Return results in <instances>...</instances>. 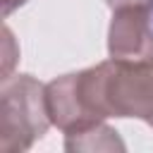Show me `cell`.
Listing matches in <instances>:
<instances>
[{"label":"cell","instance_id":"1","mask_svg":"<svg viewBox=\"0 0 153 153\" xmlns=\"http://www.w3.org/2000/svg\"><path fill=\"white\" fill-rule=\"evenodd\" d=\"M76 84L96 120L134 117L153 127V62H122L110 57L76 72Z\"/></svg>","mask_w":153,"mask_h":153},{"label":"cell","instance_id":"2","mask_svg":"<svg viewBox=\"0 0 153 153\" xmlns=\"http://www.w3.org/2000/svg\"><path fill=\"white\" fill-rule=\"evenodd\" d=\"M45 86L31 74L2 79L0 88V151H29L50 127Z\"/></svg>","mask_w":153,"mask_h":153},{"label":"cell","instance_id":"3","mask_svg":"<svg viewBox=\"0 0 153 153\" xmlns=\"http://www.w3.org/2000/svg\"><path fill=\"white\" fill-rule=\"evenodd\" d=\"M108 55L122 62H153V10H112Z\"/></svg>","mask_w":153,"mask_h":153},{"label":"cell","instance_id":"4","mask_svg":"<svg viewBox=\"0 0 153 153\" xmlns=\"http://www.w3.org/2000/svg\"><path fill=\"white\" fill-rule=\"evenodd\" d=\"M45 108H48V117H50L53 127H57L65 134H76V131H84L100 122L88 112V108L81 98V91L76 84V72L62 74V76L53 79L50 84H45Z\"/></svg>","mask_w":153,"mask_h":153},{"label":"cell","instance_id":"5","mask_svg":"<svg viewBox=\"0 0 153 153\" xmlns=\"http://www.w3.org/2000/svg\"><path fill=\"white\" fill-rule=\"evenodd\" d=\"M65 148L67 151H124V141L117 136L112 127L105 122H98L84 131L76 134H65Z\"/></svg>","mask_w":153,"mask_h":153},{"label":"cell","instance_id":"6","mask_svg":"<svg viewBox=\"0 0 153 153\" xmlns=\"http://www.w3.org/2000/svg\"><path fill=\"white\" fill-rule=\"evenodd\" d=\"M105 5L110 10H120V7H139V10H153V0H105Z\"/></svg>","mask_w":153,"mask_h":153},{"label":"cell","instance_id":"7","mask_svg":"<svg viewBox=\"0 0 153 153\" xmlns=\"http://www.w3.org/2000/svg\"><path fill=\"white\" fill-rule=\"evenodd\" d=\"M29 0H2V17H10L17 7H22V5H26Z\"/></svg>","mask_w":153,"mask_h":153}]
</instances>
